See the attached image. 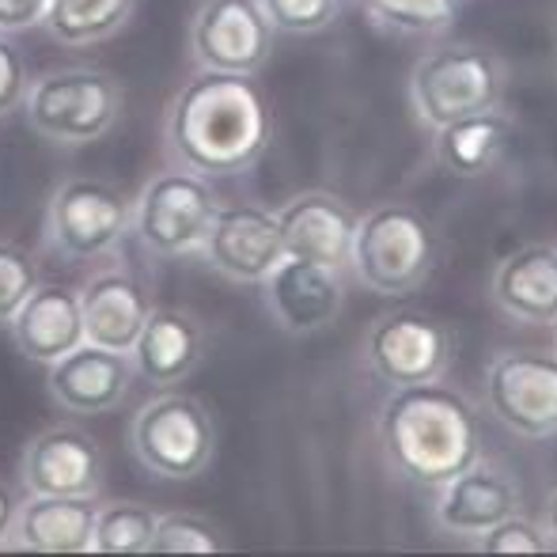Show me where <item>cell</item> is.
Listing matches in <instances>:
<instances>
[{"mask_svg":"<svg viewBox=\"0 0 557 557\" xmlns=\"http://www.w3.org/2000/svg\"><path fill=\"white\" fill-rule=\"evenodd\" d=\"M273 137V114L258 84L243 73L198 69L163 114V152L171 168L206 178L250 171Z\"/></svg>","mask_w":557,"mask_h":557,"instance_id":"cell-1","label":"cell"},{"mask_svg":"<svg viewBox=\"0 0 557 557\" xmlns=\"http://www.w3.org/2000/svg\"><path fill=\"white\" fill-rule=\"evenodd\" d=\"M375 429L387 467L421 490H441L447 478L482 459V413L441 380L391 387Z\"/></svg>","mask_w":557,"mask_h":557,"instance_id":"cell-2","label":"cell"},{"mask_svg":"<svg viewBox=\"0 0 557 557\" xmlns=\"http://www.w3.org/2000/svg\"><path fill=\"white\" fill-rule=\"evenodd\" d=\"M125 107L122 84L107 69L69 65L35 76L23 99L27 122L38 137L61 148H84L103 140Z\"/></svg>","mask_w":557,"mask_h":557,"instance_id":"cell-3","label":"cell"},{"mask_svg":"<svg viewBox=\"0 0 557 557\" xmlns=\"http://www.w3.org/2000/svg\"><path fill=\"white\" fill-rule=\"evenodd\" d=\"M436 265L433 224L406 201L375 206L352 235L349 270L375 296H406L429 281Z\"/></svg>","mask_w":557,"mask_h":557,"instance_id":"cell-4","label":"cell"},{"mask_svg":"<svg viewBox=\"0 0 557 557\" xmlns=\"http://www.w3.org/2000/svg\"><path fill=\"white\" fill-rule=\"evenodd\" d=\"M505 61L485 46L451 42L421 53L410 69V103L421 125H441L478 111H493L505 99Z\"/></svg>","mask_w":557,"mask_h":557,"instance_id":"cell-5","label":"cell"},{"mask_svg":"<svg viewBox=\"0 0 557 557\" xmlns=\"http://www.w3.org/2000/svg\"><path fill=\"white\" fill-rule=\"evenodd\" d=\"M129 447L148 474L168 478V482H190L206 474L216 455L213 413L194 395L163 387V395L148 398L133 413Z\"/></svg>","mask_w":557,"mask_h":557,"instance_id":"cell-6","label":"cell"},{"mask_svg":"<svg viewBox=\"0 0 557 557\" xmlns=\"http://www.w3.org/2000/svg\"><path fill=\"white\" fill-rule=\"evenodd\" d=\"M221 198L206 175L183 168L156 171L133 198V235L156 258L194 255L206 243Z\"/></svg>","mask_w":557,"mask_h":557,"instance_id":"cell-7","label":"cell"},{"mask_svg":"<svg viewBox=\"0 0 557 557\" xmlns=\"http://www.w3.org/2000/svg\"><path fill=\"white\" fill-rule=\"evenodd\" d=\"M133 232V198L103 178H65L46 209V247L65 262H99Z\"/></svg>","mask_w":557,"mask_h":557,"instance_id":"cell-8","label":"cell"},{"mask_svg":"<svg viewBox=\"0 0 557 557\" xmlns=\"http://www.w3.org/2000/svg\"><path fill=\"white\" fill-rule=\"evenodd\" d=\"M485 406L516 436L546 441L557 433V357L505 349L485 368Z\"/></svg>","mask_w":557,"mask_h":557,"instance_id":"cell-9","label":"cell"},{"mask_svg":"<svg viewBox=\"0 0 557 557\" xmlns=\"http://www.w3.org/2000/svg\"><path fill=\"white\" fill-rule=\"evenodd\" d=\"M364 364L391 387L444 380L451 364V334L425 311H387L368 326Z\"/></svg>","mask_w":557,"mask_h":557,"instance_id":"cell-10","label":"cell"},{"mask_svg":"<svg viewBox=\"0 0 557 557\" xmlns=\"http://www.w3.org/2000/svg\"><path fill=\"white\" fill-rule=\"evenodd\" d=\"M273 53V23L258 0H206L190 20V58L198 69L255 76Z\"/></svg>","mask_w":557,"mask_h":557,"instance_id":"cell-11","label":"cell"},{"mask_svg":"<svg viewBox=\"0 0 557 557\" xmlns=\"http://www.w3.org/2000/svg\"><path fill=\"white\" fill-rule=\"evenodd\" d=\"M201 258L235 285H262L273 265L285 258L277 213L255 206V201L221 206L206 243H201Z\"/></svg>","mask_w":557,"mask_h":557,"instance_id":"cell-12","label":"cell"},{"mask_svg":"<svg viewBox=\"0 0 557 557\" xmlns=\"http://www.w3.org/2000/svg\"><path fill=\"white\" fill-rule=\"evenodd\" d=\"M265 308L273 323L293 337L319 334L337 323L345 308V277L342 270L308 258L285 255L262 281Z\"/></svg>","mask_w":557,"mask_h":557,"instance_id":"cell-13","label":"cell"},{"mask_svg":"<svg viewBox=\"0 0 557 557\" xmlns=\"http://www.w3.org/2000/svg\"><path fill=\"white\" fill-rule=\"evenodd\" d=\"M20 474L27 493L58 497H99L107 478V455L96 436L76 425H50L23 447Z\"/></svg>","mask_w":557,"mask_h":557,"instance_id":"cell-14","label":"cell"},{"mask_svg":"<svg viewBox=\"0 0 557 557\" xmlns=\"http://www.w3.org/2000/svg\"><path fill=\"white\" fill-rule=\"evenodd\" d=\"M520 505L523 493L516 485V478L508 470H500L497 462L478 459L436 490L433 520L447 535L478 543L485 531H493L500 520L520 512Z\"/></svg>","mask_w":557,"mask_h":557,"instance_id":"cell-15","label":"cell"},{"mask_svg":"<svg viewBox=\"0 0 557 557\" xmlns=\"http://www.w3.org/2000/svg\"><path fill=\"white\" fill-rule=\"evenodd\" d=\"M133 380H137V368H133L129 352L84 342L61 360H53L46 387L65 413L99 418V413H111L129 398Z\"/></svg>","mask_w":557,"mask_h":557,"instance_id":"cell-16","label":"cell"},{"mask_svg":"<svg viewBox=\"0 0 557 557\" xmlns=\"http://www.w3.org/2000/svg\"><path fill=\"white\" fill-rule=\"evenodd\" d=\"M357 224V209L331 190H304L277 209V232L285 255L334 265L342 273L349 270Z\"/></svg>","mask_w":557,"mask_h":557,"instance_id":"cell-17","label":"cell"},{"mask_svg":"<svg viewBox=\"0 0 557 557\" xmlns=\"http://www.w3.org/2000/svg\"><path fill=\"white\" fill-rule=\"evenodd\" d=\"M99 497H58L27 493L12 520L8 546L30 554H91Z\"/></svg>","mask_w":557,"mask_h":557,"instance_id":"cell-18","label":"cell"},{"mask_svg":"<svg viewBox=\"0 0 557 557\" xmlns=\"http://www.w3.org/2000/svg\"><path fill=\"white\" fill-rule=\"evenodd\" d=\"M15 349L27 360L38 364H53L65 352H73L76 345H84V311H81V293L65 285H50L38 281L30 288V296L20 304V311L8 323Z\"/></svg>","mask_w":557,"mask_h":557,"instance_id":"cell-19","label":"cell"},{"mask_svg":"<svg viewBox=\"0 0 557 557\" xmlns=\"http://www.w3.org/2000/svg\"><path fill=\"white\" fill-rule=\"evenodd\" d=\"M129 357L137 375H145L152 387H175L206 357V326L194 311L152 308Z\"/></svg>","mask_w":557,"mask_h":557,"instance_id":"cell-20","label":"cell"},{"mask_svg":"<svg viewBox=\"0 0 557 557\" xmlns=\"http://www.w3.org/2000/svg\"><path fill=\"white\" fill-rule=\"evenodd\" d=\"M490 296L516 323L557 326V243H528L500 258Z\"/></svg>","mask_w":557,"mask_h":557,"instance_id":"cell-21","label":"cell"},{"mask_svg":"<svg viewBox=\"0 0 557 557\" xmlns=\"http://www.w3.org/2000/svg\"><path fill=\"white\" fill-rule=\"evenodd\" d=\"M152 308L156 304L148 288L129 270L91 273L81 288L84 337L91 345H103V349L129 352Z\"/></svg>","mask_w":557,"mask_h":557,"instance_id":"cell-22","label":"cell"},{"mask_svg":"<svg viewBox=\"0 0 557 557\" xmlns=\"http://www.w3.org/2000/svg\"><path fill=\"white\" fill-rule=\"evenodd\" d=\"M508 140H512V122L493 107V111H478L441 125L433 140V156L447 175L482 178L485 171L497 168Z\"/></svg>","mask_w":557,"mask_h":557,"instance_id":"cell-23","label":"cell"},{"mask_svg":"<svg viewBox=\"0 0 557 557\" xmlns=\"http://www.w3.org/2000/svg\"><path fill=\"white\" fill-rule=\"evenodd\" d=\"M137 0H50L42 27L61 46H96L129 23Z\"/></svg>","mask_w":557,"mask_h":557,"instance_id":"cell-24","label":"cell"},{"mask_svg":"<svg viewBox=\"0 0 557 557\" xmlns=\"http://www.w3.org/2000/svg\"><path fill=\"white\" fill-rule=\"evenodd\" d=\"M152 512L140 500H99L96 516V535H91V550L96 554H148L156 535Z\"/></svg>","mask_w":557,"mask_h":557,"instance_id":"cell-25","label":"cell"},{"mask_svg":"<svg viewBox=\"0 0 557 557\" xmlns=\"http://www.w3.org/2000/svg\"><path fill=\"white\" fill-rule=\"evenodd\" d=\"M462 0H360L364 15L387 35L425 38L455 23Z\"/></svg>","mask_w":557,"mask_h":557,"instance_id":"cell-26","label":"cell"},{"mask_svg":"<svg viewBox=\"0 0 557 557\" xmlns=\"http://www.w3.org/2000/svg\"><path fill=\"white\" fill-rule=\"evenodd\" d=\"M224 535L213 520L198 512H168L156 520L152 550L148 554H221Z\"/></svg>","mask_w":557,"mask_h":557,"instance_id":"cell-27","label":"cell"},{"mask_svg":"<svg viewBox=\"0 0 557 557\" xmlns=\"http://www.w3.org/2000/svg\"><path fill=\"white\" fill-rule=\"evenodd\" d=\"M38 285V262L27 247L20 243L0 239V326L12 323V315L20 311V304L30 296V288Z\"/></svg>","mask_w":557,"mask_h":557,"instance_id":"cell-28","label":"cell"},{"mask_svg":"<svg viewBox=\"0 0 557 557\" xmlns=\"http://www.w3.org/2000/svg\"><path fill=\"white\" fill-rule=\"evenodd\" d=\"M258 4L281 35H315L331 27L342 12V0H258Z\"/></svg>","mask_w":557,"mask_h":557,"instance_id":"cell-29","label":"cell"},{"mask_svg":"<svg viewBox=\"0 0 557 557\" xmlns=\"http://www.w3.org/2000/svg\"><path fill=\"white\" fill-rule=\"evenodd\" d=\"M478 550H485V554H546V550H554V543H550V535H546L543 523L516 512V516H508V520H500L493 531H485V535L478 539Z\"/></svg>","mask_w":557,"mask_h":557,"instance_id":"cell-30","label":"cell"},{"mask_svg":"<svg viewBox=\"0 0 557 557\" xmlns=\"http://www.w3.org/2000/svg\"><path fill=\"white\" fill-rule=\"evenodd\" d=\"M27 88H30L27 58H23V50L12 42V35H0V117L23 111Z\"/></svg>","mask_w":557,"mask_h":557,"instance_id":"cell-31","label":"cell"},{"mask_svg":"<svg viewBox=\"0 0 557 557\" xmlns=\"http://www.w3.org/2000/svg\"><path fill=\"white\" fill-rule=\"evenodd\" d=\"M46 12H50V0H0V35L42 27Z\"/></svg>","mask_w":557,"mask_h":557,"instance_id":"cell-32","label":"cell"},{"mask_svg":"<svg viewBox=\"0 0 557 557\" xmlns=\"http://www.w3.org/2000/svg\"><path fill=\"white\" fill-rule=\"evenodd\" d=\"M15 508H20V500H15L12 485L0 482V546H8V535H12V520H15Z\"/></svg>","mask_w":557,"mask_h":557,"instance_id":"cell-33","label":"cell"},{"mask_svg":"<svg viewBox=\"0 0 557 557\" xmlns=\"http://www.w3.org/2000/svg\"><path fill=\"white\" fill-rule=\"evenodd\" d=\"M543 528H546V535H550V543H554V550H557V490L550 493V500H546V520H543Z\"/></svg>","mask_w":557,"mask_h":557,"instance_id":"cell-34","label":"cell"}]
</instances>
